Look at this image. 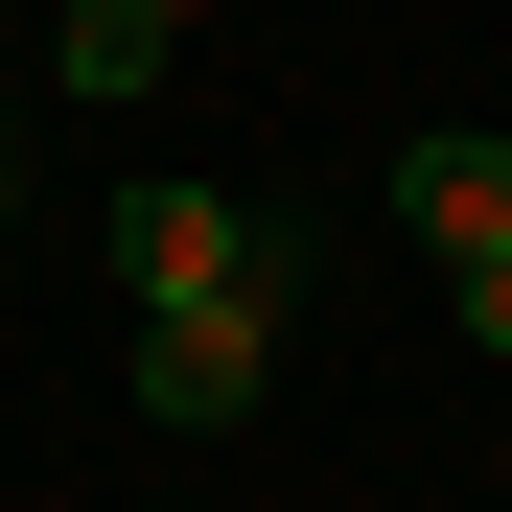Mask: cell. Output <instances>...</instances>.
<instances>
[{
  "mask_svg": "<svg viewBox=\"0 0 512 512\" xmlns=\"http://www.w3.org/2000/svg\"><path fill=\"white\" fill-rule=\"evenodd\" d=\"M443 303H466V350H512V256H443Z\"/></svg>",
  "mask_w": 512,
  "mask_h": 512,
  "instance_id": "5",
  "label": "cell"
},
{
  "mask_svg": "<svg viewBox=\"0 0 512 512\" xmlns=\"http://www.w3.org/2000/svg\"><path fill=\"white\" fill-rule=\"evenodd\" d=\"M187 24H210V0H70V94H140Z\"/></svg>",
  "mask_w": 512,
  "mask_h": 512,
  "instance_id": "4",
  "label": "cell"
},
{
  "mask_svg": "<svg viewBox=\"0 0 512 512\" xmlns=\"http://www.w3.org/2000/svg\"><path fill=\"white\" fill-rule=\"evenodd\" d=\"M117 280L140 303H233V280H303V233L256 187H117Z\"/></svg>",
  "mask_w": 512,
  "mask_h": 512,
  "instance_id": "2",
  "label": "cell"
},
{
  "mask_svg": "<svg viewBox=\"0 0 512 512\" xmlns=\"http://www.w3.org/2000/svg\"><path fill=\"white\" fill-rule=\"evenodd\" d=\"M396 233L419 256H512V140H396Z\"/></svg>",
  "mask_w": 512,
  "mask_h": 512,
  "instance_id": "3",
  "label": "cell"
},
{
  "mask_svg": "<svg viewBox=\"0 0 512 512\" xmlns=\"http://www.w3.org/2000/svg\"><path fill=\"white\" fill-rule=\"evenodd\" d=\"M256 373H280V280H233V303H140V419H163V443H233Z\"/></svg>",
  "mask_w": 512,
  "mask_h": 512,
  "instance_id": "1",
  "label": "cell"
}]
</instances>
